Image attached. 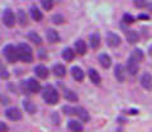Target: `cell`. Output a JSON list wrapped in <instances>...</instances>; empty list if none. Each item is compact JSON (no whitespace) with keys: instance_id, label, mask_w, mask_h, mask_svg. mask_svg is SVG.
Instances as JSON below:
<instances>
[{"instance_id":"cell-1","label":"cell","mask_w":152,"mask_h":132,"mask_svg":"<svg viewBox=\"0 0 152 132\" xmlns=\"http://www.w3.org/2000/svg\"><path fill=\"white\" fill-rule=\"evenodd\" d=\"M42 98L43 100L50 106H55L58 103V99H60V95H58V92L56 90L55 87L52 85H47L43 92H42Z\"/></svg>"},{"instance_id":"cell-2","label":"cell","mask_w":152,"mask_h":132,"mask_svg":"<svg viewBox=\"0 0 152 132\" xmlns=\"http://www.w3.org/2000/svg\"><path fill=\"white\" fill-rule=\"evenodd\" d=\"M18 48V54H19V60L23 61V62H32L33 61V55H32V48L29 45L24 43V42H22V43H19L17 46Z\"/></svg>"},{"instance_id":"cell-3","label":"cell","mask_w":152,"mask_h":132,"mask_svg":"<svg viewBox=\"0 0 152 132\" xmlns=\"http://www.w3.org/2000/svg\"><path fill=\"white\" fill-rule=\"evenodd\" d=\"M4 52V56H5V59L9 61V62H17L19 60V54H18V48L17 47H14L13 45H7L4 47L3 50Z\"/></svg>"},{"instance_id":"cell-4","label":"cell","mask_w":152,"mask_h":132,"mask_svg":"<svg viewBox=\"0 0 152 132\" xmlns=\"http://www.w3.org/2000/svg\"><path fill=\"white\" fill-rule=\"evenodd\" d=\"M23 85L27 88V90L29 92V93H34V94L39 93V92H41V89H42V88H41V84L38 83L36 79H33V78L28 79L26 83H23Z\"/></svg>"},{"instance_id":"cell-5","label":"cell","mask_w":152,"mask_h":132,"mask_svg":"<svg viewBox=\"0 0 152 132\" xmlns=\"http://www.w3.org/2000/svg\"><path fill=\"white\" fill-rule=\"evenodd\" d=\"M3 22L7 27H13L15 24V15L10 9H5L3 13Z\"/></svg>"},{"instance_id":"cell-6","label":"cell","mask_w":152,"mask_h":132,"mask_svg":"<svg viewBox=\"0 0 152 132\" xmlns=\"http://www.w3.org/2000/svg\"><path fill=\"white\" fill-rule=\"evenodd\" d=\"M5 116L7 118H9L10 121H19L22 118V113L18 109V108H8V109L5 111Z\"/></svg>"},{"instance_id":"cell-7","label":"cell","mask_w":152,"mask_h":132,"mask_svg":"<svg viewBox=\"0 0 152 132\" xmlns=\"http://www.w3.org/2000/svg\"><path fill=\"white\" fill-rule=\"evenodd\" d=\"M107 43L110 46V47H117L119 46L121 43V37L117 34V33H113V32H109L107 34Z\"/></svg>"},{"instance_id":"cell-8","label":"cell","mask_w":152,"mask_h":132,"mask_svg":"<svg viewBox=\"0 0 152 132\" xmlns=\"http://www.w3.org/2000/svg\"><path fill=\"white\" fill-rule=\"evenodd\" d=\"M114 75H115V78L119 83L124 81L126 80V69L123 67V65H121V64L115 65V67H114Z\"/></svg>"},{"instance_id":"cell-9","label":"cell","mask_w":152,"mask_h":132,"mask_svg":"<svg viewBox=\"0 0 152 132\" xmlns=\"http://www.w3.org/2000/svg\"><path fill=\"white\" fill-rule=\"evenodd\" d=\"M127 71L129 75H137V73H138V62L132 57L127 61Z\"/></svg>"},{"instance_id":"cell-10","label":"cell","mask_w":152,"mask_h":132,"mask_svg":"<svg viewBox=\"0 0 152 132\" xmlns=\"http://www.w3.org/2000/svg\"><path fill=\"white\" fill-rule=\"evenodd\" d=\"M75 114H77L79 118L83 122H89V120H90L89 112L83 107H76L75 108Z\"/></svg>"},{"instance_id":"cell-11","label":"cell","mask_w":152,"mask_h":132,"mask_svg":"<svg viewBox=\"0 0 152 132\" xmlns=\"http://www.w3.org/2000/svg\"><path fill=\"white\" fill-rule=\"evenodd\" d=\"M34 73H36V75L38 78H41V79H47L48 78V69L46 67V66H43V65H38V66H36L34 67Z\"/></svg>"},{"instance_id":"cell-12","label":"cell","mask_w":152,"mask_h":132,"mask_svg":"<svg viewBox=\"0 0 152 132\" xmlns=\"http://www.w3.org/2000/svg\"><path fill=\"white\" fill-rule=\"evenodd\" d=\"M71 74H72V78L76 80V81H83L84 80L85 74L81 70V67H79V66H74V67L71 69Z\"/></svg>"},{"instance_id":"cell-13","label":"cell","mask_w":152,"mask_h":132,"mask_svg":"<svg viewBox=\"0 0 152 132\" xmlns=\"http://www.w3.org/2000/svg\"><path fill=\"white\" fill-rule=\"evenodd\" d=\"M47 40H48L51 43H57V42H60L61 38H60V34L55 29L50 28V29H47Z\"/></svg>"},{"instance_id":"cell-14","label":"cell","mask_w":152,"mask_h":132,"mask_svg":"<svg viewBox=\"0 0 152 132\" xmlns=\"http://www.w3.org/2000/svg\"><path fill=\"white\" fill-rule=\"evenodd\" d=\"M67 127H69V130L72 131V132H83V131H84L83 125L80 123V122H77V121H74V120L69 121Z\"/></svg>"},{"instance_id":"cell-15","label":"cell","mask_w":152,"mask_h":132,"mask_svg":"<svg viewBox=\"0 0 152 132\" xmlns=\"http://www.w3.org/2000/svg\"><path fill=\"white\" fill-rule=\"evenodd\" d=\"M99 62H100V65L103 66L104 69H108L109 66L112 65V59H110V56L109 55L102 54L100 56H99Z\"/></svg>"},{"instance_id":"cell-16","label":"cell","mask_w":152,"mask_h":132,"mask_svg":"<svg viewBox=\"0 0 152 132\" xmlns=\"http://www.w3.org/2000/svg\"><path fill=\"white\" fill-rule=\"evenodd\" d=\"M23 107H24L26 112H28L29 114H33V113H36V111H37L36 104H34V103H33L32 100H28V99L23 100Z\"/></svg>"},{"instance_id":"cell-17","label":"cell","mask_w":152,"mask_h":132,"mask_svg":"<svg viewBox=\"0 0 152 132\" xmlns=\"http://www.w3.org/2000/svg\"><path fill=\"white\" fill-rule=\"evenodd\" d=\"M126 38L129 43H136V42H138V34H137L136 31L128 29L126 31Z\"/></svg>"},{"instance_id":"cell-18","label":"cell","mask_w":152,"mask_h":132,"mask_svg":"<svg viewBox=\"0 0 152 132\" xmlns=\"http://www.w3.org/2000/svg\"><path fill=\"white\" fill-rule=\"evenodd\" d=\"M90 45H91L94 50H96L98 47L100 46V34H99L98 32H95L90 36Z\"/></svg>"},{"instance_id":"cell-19","label":"cell","mask_w":152,"mask_h":132,"mask_svg":"<svg viewBox=\"0 0 152 132\" xmlns=\"http://www.w3.org/2000/svg\"><path fill=\"white\" fill-rule=\"evenodd\" d=\"M75 51L80 55H84L86 52V43L83 40H77L75 42Z\"/></svg>"},{"instance_id":"cell-20","label":"cell","mask_w":152,"mask_h":132,"mask_svg":"<svg viewBox=\"0 0 152 132\" xmlns=\"http://www.w3.org/2000/svg\"><path fill=\"white\" fill-rule=\"evenodd\" d=\"M141 84L145 89H150L152 87V76L150 74H143L141 78Z\"/></svg>"},{"instance_id":"cell-21","label":"cell","mask_w":152,"mask_h":132,"mask_svg":"<svg viewBox=\"0 0 152 132\" xmlns=\"http://www.w3.org/2000/svg\"><path fill=\"white\" fill-rule=\"evenodd\" d=\"M89 76H90V80H91L94 84H96V85H99V84H100L102 78H100V75L98 74L96 70L90 69V70H89Z\"/></svg>"},{"instance_id":"cell-22","label":"cell","mask_w":152,"mask_h":132,"mask_svg":"<svg viewBox=\"0 0 152 132\" xmlns=\"http://www.w3.org/2000/svg\"><path fill=\"white\" fill-rule=\"evenodd\" d=\"M53 74L56 75V76H58V78H64L66 75V67L64 65L57 64V65L53 66Z\"/></svg>"},{"instance_id":"cell-23","label":"cell","mask_w":152,"mask_h":132,"mask_svg":"<svg viewBox=\"0 0 152 132\" xmlns=\"http://www.w3.org/2000/svg\"><path fill=\"white\" fill-rule=\"evenodd\" d=\"M64 97L66 98V100H69V102H77V99H79V97L76 95L72 90H70V89H65Z\"/></svg>"},{"instance_id":"cell-24","label":"cell","mask_w":152,"mask_h":132,"mask_svg":"<svg viewBox=\"0 0 152 132\" xmlns=\"http://www.w3.org/2000/svg\"><path fill=\"white\" fill-rule=\"evenodd\" d=\"M31 17H32L36 22H39V21H42V18H43L41 10H39V9H38L37 7H32V8H31Z\"/></svg>"},{"instance_id":"cell-25","label":"cell","mask_w":152,"mask_h":132,"mask_svg":"<svg viewBox=\"0 0 152 132\" xmlns=\"http://www.w3.org/2000/svg\"><path fill=\"white\" fill-rule=\"evenodd\" d=\"M74 57H75V52L71 48H65L64 51H62V59L65 60V61H67V62H70V61H72L74 60Z\"/></svg>"},{"instance_id":"cell-26","label":"cell","mask_w":152,"mask_h":132,"mask_svg":"<svg viewBox=\"0 0 152 132\" xmlns=\"http://www.w3.org/2000/svg\"><path fill=\"white\" fill-rule=\"evenodd\" d=\"M131 57L134 60V61H137V62H140V61L143 60V52H142V50L136 48V50H133Z\"/></svg>"},{"instance_id":"cell-27","label":"cell","mask_w":152,"mask_h":132,"mask_svg":"<svg viewBox=\"0 0 152 132\" xmlns=\"http://www.w3.org/2000/svg\"><path fill=\"white\" fill-rule=\"evenodd\" d=\"M28 38H29V41H32L34 45H41L42 43V38L39 37V34H37L36 32H31L29 34H28Z\"/></svg>"},{"instance_id":"cell-28","label":"cell","mask_w":152,"mask_h":132,"mask_svg":"<svg viewBox=\"0 0 152 132\" xmlns=\"http://www.w3.org/2000/svg\"><path fill=\"white\" fill-rule=\"evenodd\" d=\"M18 21H19V23H20L22 26H27V23H28L27 14H26L24 10H22V9L18 12Z\"/></svg>"},{"instance_id":"cell-29","label":"cell","mask_w":152,"mask_h":132,"mask_svg":"<svg viewBox=\"0 0 152 132\" xmlns=\"http://www.w3.org/2000/svg\"><path fill=\"white\" fill-rule=\"evenodd\" d=\"M41 4L43 9L46 10H51L52 7H53V0H41Z\"/></svg>"},{"instance_id":"cell-30","label":"cell","mask_w":152,"mask_h":132,"mask_svg":"<svg viewBox=\"0 0 152 132\" xmlns=\"http://www.w3.org/2000/svg\"><path fill=\"white\" fill-rule=\"evenodd\" d=\"M52 22L56 23V24H62V23L65 22V18L61 15V14H56V15L52 17Z\"/></svg>"},{"instance_id":"cell-31","label":"cell","mask_w":152,"mask_h":132,"mask_svg":"<svg viewBox=\"0 0 152 132\" xmlns=\"http://www.w3.org/2000/svg\"><path fill=\"white\" fill-rule=\"evenodd\" d=\"M0 78H1V79H8V78H9L8 70L5 69V66H4L3 64L0 65Z\"/></svg>"},{"instance_id":"cell-32","label":"cell","mask_w":152,"mask_h":132,"mask_svg":"<svg viewBox=\"0 0 152 132\" xmlns=\"http://www.w3.org/2000/svg\"><path fill=\"white\" fill-rule=\"evenodd\" d=\"M133 3H134V5L137 8H145V7L148 5V3H147L146 0H134Z\"/></svg>"},{"instance_id":"cell-33","label":"cell","mask_w":152,"mask_h":132,"mask_svg":"<svg viewBox=\"0 0 152 132\" xmlns=\"http://www.w3.org/2000/svg\"><path fill=\"white\" fill-rule=\"evenodd\" d=\"M62 111L65 112V114H75V108H71L69 106H65L62 108Z\"/></svg>"},{"instance_id":"cell-34","label":"cell","mask_w":152,"mask_h":132,"mask_svg":"<svg viewBox=\"0 0 152 132\" xmlns=\"http://www.w3.org/2000/svg\"><path fill=\"white\" fill-rule=\"evenodd\" d=\"M123 19H124V22L126 23H128V24H129V23H133V21H134V18H133L131 14H124V18H123Z\"/></svg>"},{"instance_id":"cell-35","label":"cell","mask_w":152,"mask_h":132,"mask_svg":"<svg viewBox=\"0 0 152 132\" xmlns=\"http://www.w3.org/2000/svg\"><path fill=\"white\" fill-rule=\"evenodd\" d=\"M9 130V127L5 125V122L0 121V132H7Z\"/></svg>"},{"instance_id":"cell-36","label":"cell","mask_w":152,"mask_h":132,"mask_svg":"<svg viewBox=\"0 0 152 132\" xmlns=\"http://www.w3.org/2000/svg\"><path fill=\"white\" fill-rule=\"evenodd\" d=\"M140 18H142V19H148V15H140Z\"/></svg>"},{"instance_id":"cell-37","label":"cell","mask_w":152,"mask_h":132,"mask_svg":"<svg viewBox=\"0 0 152 132\" xmlns=\"http://www.w3.org/2000/svg\"><path fill=\"white\" fill-rule=\"evenodd\" d=\"M150 54H151V56H152V47H151V48H150Z\"/></svg>"},{"instance_id":"cell-38","label":"cell","mask_w":152,"mask_h":132,"mask_svg":"<svg viewBox=\"0 0 152 132\" xmlns=\"http://www.w3.org/2000/svg\"><path fill=\"white\" fill-rule=\"evenodd\" d=\"M0 65H1V62H0Z\"/></svg>"}]
</instances>
